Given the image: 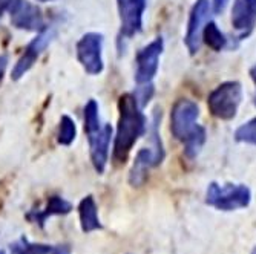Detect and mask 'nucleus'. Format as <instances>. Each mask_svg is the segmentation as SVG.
<instances>
[{
  "label": "nucleus",
  "mask_w": 256,
  "mask_h": 254,
  "mask_svg": "<svg viewBox=\"0 0 256 254\" xmlns=\"http://www.w3.org/2000/svg\"><path fill=\"white\" fill-rule=\"evenodd\" d=\"M135 94H123L118 100V126L114 141V161L124 164L134 146L148 129V118L142 112Z\"/></svg>",
  "instance_id": "f257e3e1"
},
{
  "label": "nucleus",
  "mask_w": 256,
  "mask_h": 254,
  "mask_svg": "<svg viewBox=\"0 0 256 254\" xmlns=\"http://www.w3.org/2000/svg\"><path fill=\"white\" fill-rule=\"evenodd\" d=\"M158 112L154 113V123H152V130H150V141L152 146L142 149L135 159L132 169L129 172V184L132 187H142L143 184L148 181L149 176V170L152 167H156L162 163L164 159V149H162V143L160 138V132H158Z\"/></svg>",
  "instance_id": "f03ea898"
},
{
  "label": "nucleus",
  "mask_w": 256,
  "mask_h": 254,
  "mask_svg": "<svg viewBox=\"0 0 256 254\" xmlns=\"http://www.w3.org/2000/svg\"><path fill=\"white\" fill-rule=\"evenodd\" d=\"M252 201V192L244 184L210 182L206 190V204L220 212H235L247 209Z\"/></svg>",
  "instance_id": "7ed1b4c3"
},
{
  "label": "nucleus",
  "mask_w": 256,
  "mask_h": 254,
  "mask_svg": "<svg viewBox=\"0 0 256 254\" xmlns=\"http://www.w3.org/2000/svg\"><path fill=\"white\" fill-rule=\"evenodd\" d=\"M242 86L240 81H226L216 86L207 98V107L215 118L230 121L236 117L242 101Z\"/></svg>",
  "instance_id": "20e7f679"
},
{
  "label": "nucleus",
  "mask_w": 256,
  "mask_h": 254,
  "mask_svg": "<svg viewBox=\"0 0 256 254\" xmlns=\"http://www.w3.org/2000/svg\"><path fill=\"white\" fill-rule=\"evenodd\" d=\"M200 118V107L195 101L181 98L178 100L170 110V132L175 140L184 143L190 138L200 124H196Z\"/></svg>",
  "instance_id": "39448f33"
},
{
  "label": "nucleus",
  "mask_w": 256,
  "mask_h": 254,
  "mask_svg": "<svg viewBox=\"0 0 256 254\" xmlns=\"http://www.w3.org/2000/svg\"><path fill=\"white\" fill-rule=\"evenodd\" d=\"M77 58L89 75L103 72V35L98 32H88L82 35L76 46Z\"/></svg>",
  "instance_id": "423d86ee"
},
{
  "label": "nucleus",
  "mask_w": 256,
  "mask_h": 254,
  "mask_svg": "<svg viewBox=\"0 0 256 254\" xmlns=\"http://www.w3.org/2000/svg\"><path fill=\"white\" fill-rule=\"evenodd\" d=\"M164 49V41L156 37L149 44L143 46L135 55V81L136 84H149L158 72L160 57Z\"/></svg>",
  "instance_id": "0eeeda50"
},
{
  "label": "nucleus",
  "mask_w": 256,
  "mask_h": 254,
  "mask_svg": "<svg viewBox=\"0 0 256 254\" xmlns=\"http://www.w3.org/2000/svg\"><path fill=\"white\" fill-rule=\"evenodd\" d=\"M210 11H212L210 0H196L190 9L189 21H188V31H186V37H184L186 48L189 49L190 55L198 54V51L201 48L202 29H204V25L208 21Z\"/></svg>",
  "instance_id": "6e6552de"
},
{
  "label": "nucleus",
  "mask_w": 256,
  "mask_h": 254,
  "mask_svg": "<svg viewBox=\"0 0 256 254\" xmlns=\"http://www.w3.org/2000/svg\"><path fill=\"white\" fill-rule=\"evenodd\" d=\"M148 0H117L120 14V37L132 38L143 29V15Z\"/></svg>",
  "instance_id": "1a4fd4ad"
},
{
  "label": "nucleus",
  "mask_w": 256,
  "mask_h": 254,
  "mask_svg": "<svg viewBox=\"0 0 256 254\" xmlns=\"http://www.w3.org/2000/svg\"><path fill=\"white\" fill-rule=\"evenodd\" d=\"M8 11L12 26L17 29L40 32L46 28L42 9L28 0H12Z\"/></svg>",
  "instance_id": "9d476101"
},
{
  "label": "nucleus",
  "mask_w": 256,
  "mask_h": 254,
  "mask_svg": "<svg viewBox=\"0 0 256 254\" xmlns=\"http://www.w3.org/2000/svg\"><path fill=\"white\" fill-rule=\"evenodd\" d=\"M112 140V126L103 124L96 132L88 133L89 143V155L92 166H94L97 173H103L109 159V146Z\"/></svg>",
  "instance_id": "9b49d317"
},
{
  "label": "nucleus",
  "mask_w": 256,
  "mask_h": 254,
  "mask_svg": "<svg viewBox=\"0 0 256 254\" xmlns=\"http://www.w3.org/2000/svg\"><path fill=\"white\" fill-rule=\"evenodd\" d=\"M230 20L238 38H247L256 28V0H234Z\"/></svg>",
  "instance_id": "f8f14e48"
},
{
  "label": "nucleus",
  "mask_w": 256,
  "mask_h": 254,
  "mask_svg": "<svg viewBox=\"0 0 256 254\" xmlns=\"http://www.w3.org/2000/svg\"><path fill=\"white\" fill-rule=\"evenodd\" d=\"M51 37H52V32L48 28H44L43 31L38 32V35L26 46L25 52H23V55L16 63V66L12 69V74H11V78L12 80H20L34 66V63L37 61V58L46 49V46L50 44Z\"/></svg>",
  "instance_id": "ddd939ff"
},
{
  "label": "nucleus",
  "mask_w": 256,
  "mask_h": 254,
  "mask_svg": "<svg viewBox=\"0 0 256 254\" xmlns=\"http://www.w3.org/2000/svg\"><path fill=\"white\" fill-rule=\"evenodd\" d=\"M71 210H72V204L71 202H68L62 196H51L48 199V202H46L44 209H42V210H31L26 215V218L31 222L43 227L48 218L58 216V215H68V213H71Z\"/></svg>",
  "instance_id": "4468645a"
},
{
  "label": "nucleus",
  "mask_w": 256,
  "mask_h": 254,
  "mask_svg": "<svg viewBox=\"0 0 256 254\" xmlns=\"http://www.w3.org/2000/svg\"><path fill=\"white\" fill-rule=\"evenodd\" d=\"M78 216H80V225H82L83 233H92L103 228L100 218H98V207L96 204L94 196L88 195L86 198L80 201Z\"/></svg>",
  "instance_id": "2eb2a0df"
},
{
  "label": "nucleus",
  "mask_w": 256,
  "mask_h": 254,
  "mask_svg": "<svg viewBox=\"0 0 256 254\" xmlns=\"http://www.w3.org/2000/svg\"><path fill=\"white\" fill-rule=\"evenodd\" d=\"M201 38L208 46V48H210L212 51H215V52L222 51L227 46V43H228L227 37L221 32V29L218 28V25L215 21H207L206 23Z\"/></svg>",
  "instance_id": "dca6fc26"
},
{
  "label": "nucleus",
  "mask_w": 256,
  "mask_h": 254,
  "mask_svg": "<svg viewBox=\"0 0 256 254\" xmlns=\"http://www.w3.org/2000/svg\"><path fill=\"white\" fill-rule=\"evenodd\" d=\"M54 248L44 244H31L26 238H22L11 245V254H52Z\"/></svg>",
  "instance_id": "f3484780"
},
{
  "label": "nucleus",
  "mask_w": 256,
  "mask_h": 254,
  "mask_svg": "<svg viewBox=\"0 0 256 254\" xmlns=\"http://www.w3.org/2000/svg\"><path fill=\"white\" fill-rule=\"evenodd\" d=\"M100 107L98 103L96 100H89L84 106V112H83V117H84V132L86 135L90 132H96L97 129H100L103 124L100 121Z\"/></svg>",
  "instance_id": "a211bd4d"
},
{
  "label": "nucleus",
  "mask_w": 256,
  "mask_h": 254,
  "mask_svg": "<svg viewBox=\"0 0 256 254\" xmlns=\"http://www.w3.org/2000/svg\"><path fill=\"white\" fill-rule=\"evenodd\" d=\"M77 136V127L76 123L71 117L68 115H63L60 120V126H58V133H57V140L62 146H71Z\"/></svg>",
  "instance_id": "6ab92c4d"
},
{
  "label": "nucleus",
  "mask_w": 256,
  "mask_h": 254,
  "mask_svg": "<svg viewBox=\"0 0 256 254\" xmlns=\"http://www.w3.org/2000/svg\"><path fill=\"white\" fill-rule=\"evenodd\" d=\"M204 143H206V129L202 126H200L196 129V132L182 143L186 156H188L189 159H195L198 156V153L201 152Z\"/></svg>",
  "instance_id": "aec40b11"
},
{
  "label": "nucleus",
  "mask_w": 256,
  "mask_h": 254,
  "mask_svg": "<svg viewBox=\"0 0 256 254\" xmlns=\"http://www.w3.org/2000/svg\"><path fill=\"white\" fill-rule=\"evenodd\" d=\"M235 140L238 143H246V144L256 146V117L236 129Z\"/></svg>",
  "instance_id": "412c9836"
},
{
  "label": "nucleus",
  "mask_w": 256,
  "mask_h": 254,
  "mask_svg": "<svg viewBox=\"0 0 256 254\" xmlns=\"http://www.w3.org/2000/svg\"><path fill=\"white\" fill-rule=\"evenodd\" d=\"M152 95H154V86H152V83H149V84H140V87L135 92V97H136V100H138V103H140V106H142V107H144L150 101Z\"/></svg>",
  "instance_id": "4be33fe9"
},
{
  "label": "nucleus",
  "mask_w": 256,
  "mask_h": 254,
  "mask_svg": "<svg viewBox=\"0 0 256 254\" xmlns=\"http://www.w3.org/2000/svg\"><path fill=\"white\" fill-rule=\"evenodd\" d=\"M227 2H228V0H214V2H212V9H214V12H215V14L222 12V11L226 9V6H227Z\"/></svg>",
  "instance_id": "5701e85b"
},
{
  "label": "nucleus",
  "mask_w": 256,
  "mask_h": 254,
  "mask_svg": "<svg viewBox=\"0 0 256 254\" xmlns=\"http://www.w3.org/2000/svg\"><path fill=\"white\" fill-rule=\"evenodd\" d=\"M6 67H8V57L6 55H0V83H2V80H4Z\"/></svg>",
  "instance_id": "b1692460"
},
{
  "label": "nucleus",
  "mask_w": 256,
  "mask_h": 254,
  "mask_svg": "<svg viewBox=\"0 0 256 254\" xmlns=\"http://www.w3.org/2000/svg\"><path fill=\"white\" fill-rule=\"evenodd\" d=\"M11 2H12V0H0V18L4 17L5 11H8V9H10Z\"/></svg>",
  "instance_id": "393cba45"
},
{
  "label": "nucleus",
  "mask_w": 256,
  "mask_h": 254,
  "mask_svg": "<svg viewBox=\"0 0 256 254\" xmlns=\"http://www.w3.org/2000/svg\"><path fill=\"white\" fill-rule=\"evenodd\" d=\"M52 254H71V248L68 245H60V247L54 248Z\"/></svg>",
  "instance_id": "a878e982"
},
{
  "label": "nucleus",
  "mask_w": 256,
  "mask_h": 254,
  "mask_svg": "<svg viewBox=\"0 0 256 254\" xmlns=\"http://www.w3.org/2000/svg\"><path fill=\"white\" fill-rule=\"evenodd\" d=\"M250 78L253 80V83L256 84V64L250 69Z\"/></svg>",
  "instance_id": "bb28decb"
},
{
  "label": "nucleus",
  "mask_w": 256,
  "mask_h": 254,
  "mask_svg": "<svg viewBox=\"0 0 256 254\" xmlns=\"http://www.w3.org/2000/svg\"><path fill=\"white\" fill-rule=\"evenodd\" d=\"M250 254H256V247H254V248L252 250V253H250Z\"/></svg>",
  "instance_id": "cd10ccee"
},
{
  "label": "nucleus",
  "mask_w": 256,
  "mask_h": 254,
  "mask_svg": "<svg viewBox=\"0 0 256 254\" xmlns=\"http://www.w3.org/2000/svg\"><path fill=\"white\" fill-rule=\"evenodd\" d=\"M40 2H51V0H40Z\"/></svg>",
  "instance_id": "c85d7f7f"
},
{
  "label": "nucleus",
  "mask_w": 256,
  "mask_h": 254,
  "mask_svg": "<svg viewBox=\"0 0 256 254\" xmlns=\"http://www.w3.org/2000/svg\"><path fill=\"white\" fill-rule=\"evenodd\" d=\"M0 254H4V251H0Z\"/></svg>",
  "instance_id": "c756f323"
},
{
  "label": "nucleus",
  "mask_w": 256,
  "mask_h": 254,
  "mask_svg": "<svg viewBox=\"0 0 256 254\" xmlns=\"http://www.w3.org/2000/svg\"><path fill=\"white\" fill-rule=\"evenodd\" d=\"M254 106H256V100H254Z\"/></svg>",
  "instance_id": "7c9ffc66"
}]
</instances>
